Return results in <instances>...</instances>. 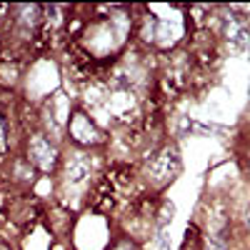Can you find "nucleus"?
Returning a JSON list of instances; mask_svg holds the SVG:
<instances>
[{
	"mask_svg": "<svg viewBox=\"0 0 250 250\" xmlns=\"http://www.w3.org/2000/svg\"><path fill=\"white\" fill-rule=\"evenodd\" d=\"M133 30V20L125 13H113V15H103L83 30L80 43L85 48L88 55L93 58H108L110 53L120 50L128 43V35Z\"/></svg>",
	"mask_w": 250,
	"mask_h": 250,
	"instance_id": "f257e3e1",
	"label": "nucleus"
},
{
	"mask_svg": "<svg viewBox=\"0 0 250 250\" xmlns=\"http://www.w3.org/2000/svg\"><path fill=\"white\" fill-rule=\"evenodd\" d=\"M25 160L33 165V170L43 173V175H50V173H55L60 168L62 153L58 148V143L48 133L35 130L25 140Z\"/></svg>",
	"mask_w": 250,
	"mask_h": 250,
	"instance_id": "f03ea898",
	"label": "nucleus"
},
{
	"mask_svg": "<svg viewBox=\"0 0 250 250\" xmlns=\"http://www.w3.org/2000/svg\"><path fill=\"white\" fill-rule=\"evenodd\" d=\"M60 193L68 190H85L90 175H93V158L85 150H70L68 155H62L60 163Z\"/></svg>",
	"mask_w": 250,
	"mask_h": 250,
	"instance_id": "7ed1b4c3",
	"label": "nucleus"
},
{
	"mask_svg": "<svg viewBox=\"0 0 250 250\" xmlns=\"http://www.w3.org/2000/svg\"><path fill=\"white\" fill-rule=\"evenodd\" d=\"M68 135L75 145L80 148H95V145L105 143V135L95 125V120L85 113V110H75L68 120Z\"/></svg>",
	"mask_w": 250,
	"mask_h": 250,
	"instance_id": "20e7f679",
	"label": "nucleus"
},
{
	"mask_svg": "<svg viewBox=\"0 0 250 250\" xmlns=\"http://www.w3.org/2000/svg\"><path fill=\"white\" fill-rule=\"evenodd\" d=\"M178 170H180V160H178L175 148H163L148 160L145 175H148V183H153L155 188H163L178 175Z\"/></svg>",
	"mask_w": 250,
	"mask_h": 250,
	"instance_id": "39448f33",
	"label": "nucleus"
},
{
	"mask_svg": "<svg viewBox=\"0 0 250 250\" xmlns=\"http://www.w3.org/2000/svg\"><path fill=\"white\" fill-rule=\"evenodd\" d=\"M10 145V128H8V118L0 113V155L8 150Z\"/></svg>",
	"mask_w": 250,
	"mask_h": 250,
	"instance_id": "423d86ee",
	"label": "nucleus"
},
{
	"mask_svg": "<svg viewBox=\"0 0 250 250\" xmlns=\"http://www.w3.org/2000/svg\"><path fill=\"white\" fill-rule=\"evenodd\" d=\"M183 250H203L200 238H198V228H188V238H185Z\"/></svg>",
	"mask_w": 250,
	"mask_h": 250,
	"instance_id": "0eeeda50",
	"label": "nucleus"
},
{
	"mask_svg": "<svg viewBox=\"0 0 250 250\" xmlns=\"http://www.w3.org/2000/svg\"><path fill=\"white\" fill-rule=\"evenodd\" d=\"M0 250H10V245H8V243H3V240H0Z\"/></svg>",
	"mask_w": 250,
	"mask_h": 250,
	"instance_id": "6e6552de",
	"label": "nucleus"
}]
</instances>
